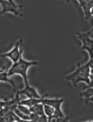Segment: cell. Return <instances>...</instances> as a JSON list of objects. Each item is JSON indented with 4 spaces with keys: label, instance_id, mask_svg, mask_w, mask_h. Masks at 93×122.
<instances>
[{
    "label": "cell",
    "instance_id": "1",
    "mask_svg": "<svg viewBox=\"0 0 93 122\" xmlns=\"http://www.w3.org/2000/svg\"><path fill=\"white\" fill-rule=\"evenodd\" d=\"M93 70V58L90 59L88 62L84 65L80 63L77 64V68L69 75L66 76L65 79L71 83L74 87H77V84L80 82L86 83L87 86L83 88L85 89L89 87H93V80H90V75Z\"/></svg>",
    "mask_w": 93,
    "mask_h": 122
},
{
    "label": "cell",
    "instance_id": "2",
    "mask_svg": "<svg viewBox=\"0 0 93 122\" xmlns=\"http://www.w3.org/2000/svg\"><path fill=\"white\" fill-rule=\"evenodd\" d=\"M22 51L20 55V58L17 62L14 63L12 67L8 71V77H11L13 74H17L21 75L23 78L25 84L28 83L27 71L30 67L32 66H35L38 64L36 61H26L22 58Z\"/></svg>",
    "mask_w": 93,
    "mask_h": 122
},
{
    "label": "cell",
    "instance_id": "3",
    "mask_svg": "<svg viewBox=\"0 0 93 122\" xmlns=\"http://www.w3.org/2000/svg\"><path fill=\"white\" fill-rule=\"evenodd\" d=\"M93 33V29L85 33H81L77 32V38L82 42V50L87 51L88 52L90 59L93 58V40L90 38V36Z\"/></svg>",
    "mask_w": 93,
    "mask_h": 122
},
{
    "label": "cell",
    "instance_id": "4",
    "mask_svg": "<svg viewBox=\"0 0 93 122\" xmlns=\"http://www.w3.org/2000/svg\"><path fill=\"white\" fill-rule=\"evenodd\" d=\"M0 5L2 7L0 15L5 12H11L16 16L22 17L23 15L19 11L22 8V5H17L12 0H0Z\"/></svg>",
    "mask_w": 93,
    "mask_h": 122
},
{
    "label": "cell",
    "instance_id": "5",
    "mask_svg": "<svg viewBox=\"0 0 93 122\" xmlns=\"http://www.w3.org/2000/svg\"><path fill=\"white\" fill-rule=\"evenodd\" d=\"M23 42V40L22 38H20L18 41L16 42L15 43V46L13 49L10 51V52L7 53L2 54L0 56V57L2 58H10L13 63L17 62L20 58V55H21L22 51H23V50L22 48H20L22 43Z\"/></svg>",
    "mask_w": 93,
    "mask_h": 122
},
{
    "label": "cell",
    "instance_id": "6",
    "mask_svg": "<svg viewBox=\"0 0 93 122\" xmlns=\"http://www.w3.org/2000/svg\"><path fill=\"white\" fill-rule=\"evenodd\" d=\"M64 98L59 99V98L56 97L55 99H47L46 97H45L43 99L42 103L49 105L55 109V113H54V116L60 118H64L65 117V116H64V113H62L61 109V104L64 102Z\"/></svg>",
    "mask_w": 93,
    "mask_h": 122
},
{
    "label": "cell",
    "instance_id": "7",
    "mask_svg": "<svg viewBox=\"0 0 93 122\" xmlns=\"http://www.w3.org/2000/svg\"><path fill=\"white\" fill-rule=\"evenodd\" d=\"M77 1L83 10L85 20H89L92 17L93 7V1L92 0H78Z\"/></svg>",
    "mask_w": 93,
    "mask_h": 122
},
{
    "label": "cell",
    "instance_id": "8",
    "mask_svg": "<svg viewBox=\"0 0 93 122\" xmlns=\"http://www.w3.org/2000/svg\"><path fill=\"white\" fill-rule=\"evenodd\" d=\"M20 95H25L28 98H41V97L38 94V92L35 88L31 87L29 83L25 84V87L22 90L18 91Z\"/></svg>",
    "mask_w": 93,
    "mask_h": 122
},
{
    "label": "cell",
    "instance_id": "9",
    "mask_svg": "<svg viewBox=\"0 0 93 122\" xmlns=\"http://www.w3.org/2000/svg\"><path fill=\"white\" fill-rule=\"evenodd\" d=\"M20 94L17 92L16 95L14 97H13L11 100L8 101L6 99H3L5 101V104L3 107L6 108V109L9 110L10 111L13 112L15 109L17 108L18 103L20 101Z\"/></svg>",
    "mask_w": 93,
    "mask_h": 122
},
{
    "label": "cell",
    "instance_id": "10",
    "mask_svg": "<svg viewBox=\"0 0 93 122\" xmlns=\"http://www.w3.org/2000/svg\"><path fill=\"white\" fill-rule=\"evenodd\" d=\"M47 96H48V94H46L45 96L41 97V98H28L27 99L22 100V101L20 100L18 104L23 105V106H26L30 108L35 104H38V103H42L44 98L46 97Z\"/></svg>",
    "mask_w": 93,
    "mask_h": 122
},
{
    "label": "cell",
    "instance_id": "11",
    "mask_svg": "<svg viewBox=\"0 0 93 122\" xmlns=\"http://www.w3.org/2000/svg\"><path fill=\"white\" fill-rule=\"evenodd\" d=\"M79 95L84 98V103L88 106L90 102H93V87H89L83 89V92L79 93Z\"/></svg>",
    "mask_w": 93,
    "mask_h": 122
},
{
    "label": "cell",
    "instance_id": "12",
    "mask_svg": "<svg viewBox=\"0 0 93 122\" xmlns=\"http://www.w3.org/2000/svg\"><path fill=\"white\" fill-rule=\"evenodd\" d=\"M30 110L31 112L36 113L39 116L44 114V104L43 103H38V104L34 105L33 107H30Z\"/></svg>",
    "mask_w": 93,
    "mask_h": 122
},
{
    "label": "cell",
    "instance_id": "13",
    "mask_svg": "<svg viewBox=\"0 0 93 122\" xmlns=\"http://www.w3.org/2000/svg\"><path fill=\"white\" fill-rule=\"evenodd\" d=\"M0 81L8 83L12 86L13 89H14V91L16 89V86H15L14 81L12 80V79H9V78L8 77V73L7 72H5V71L0 72Z\"/></svg>",
    "mask_w": 93,
    "mask_h": 122
},
{
    "label": "cell",
    "instance_id": "14",
    "mask_svg": "<svg viewBox=\"0 0 93 122\" xmlns=\"http://www.w3.org/2000/svg\"><path fill=\"white\" fill-rule=\"evenodd\" d=\"M43 104L44 114L48 117L54 116V113H55V109L52 107L49 106V105L45 104Z\"/></svg>",
    "mask_w": 93,
    "mask_h": 122
},
{
    "label": "cell",
    "instance_id": "15",
    "mask_svg": "<svg viewBox=\"0 0 93 122\" xmlns=\"http://www.w3.org/2000/svg\"><path fill=\"white\" fill-rule=\"evenodd\" d=\"M69 118L68 117L64 118H60L58 117L52 116L50 117H48V122H69Z\"/></svg>",
    "mask_w": 93,
    "mask_h": 122
},
{
    "label": "cell",
    "instance_id": "16",
    "mask_svg": "<svg viewBox=\"0 0 93 122\" xmlns=\"http://www.w3.org/2000/svg\"><path fill=\"white\" fill-rule=\"evenodd\" d=\"M15 114H16L17 116L18 117H19L20 119L23 120L24 122H30V117L29 115H26L23 114V113H22L21 111H20L18 108H17L13 111Z\"/></svg>",
    "mask_w": 93,
    "mask_h": 122
},
{
    "label": "cell",
    "instance_id": "17",
    "mask_svg": "<svg viewBox=\"0 0 93 122\" xmlns=\"http://www.w3.org/2000/svg\"><path fill=\"white\" fill-rule=\"evenodd\" d=\"M17 108L22 113H23V114H25L29 115L30 113H31V111H30V108L26 106H23V105H21V104H18Z\"/></svg>",
    "mask_w": 93,
    "mask_h": 122
},
{
    "label": "cell",
    "instance_id": "18",
    "mask_svg": "<svg viewBox=\"0 0 93 122\" xmlns=\"http://www.w3.org/2000/svg\"><path fill=\"white\" fill-rule=\"evenodd\" d=\"M30 117V122H38V120H39L40 116L39 115L36 114V113H32L29 114Z\"/></svg>",
    "mask_w": 93,
    "mask_h": 122
},
{
    "label": "cell",
    "instance_id": "19",
    "mask_svg": "<svg viewBox=\"0 0 93 122\" xmlns=\"http://www.w3.org/2000/svg\"><path fill=\"white\" fill-rule=\"evenodd\" d=\"M48 122V117L45 114L40 116L38 122Z\"/></svg>",
    "mask_w": 93,
    "mask_h": 122
},
{
    "label": "cell",
    "instance_id": "20",
    "mask_svg": "<svg viewBox=\"0 0 93 122\" xmlns=\"http://www.w3.org/2000/svg\"><path fill=\"white\" fill-rule=\"evenodd\" d=\"M5 102L4 100H3V101H0V107H3L5 106Z\"/></svg>",
    "mask_w": 93,
    "mask_h": 122
},
{
    "label": "cell",
    "instance_id": "21",
    "mask_svg": "<svg viewBox=\"0 0 93 122\" xmlns=\"http://www.w3.org/2000/svg\"><path fill=\"white\" fill-rule=\"evenodd\" d=\"M3 71H4V69H0V72H3Z\"/></svg>",
    "mask_w": 93,
    "mask_h": 122
},
{
    "label": "cell",
    "instance_id": "22",
    "mask_svg": "<svg viewBox=\"0 0 93 122\" xmlns=\"http://www.w3.org/2000/svg\"><path fill=\"white\" fill-rule=\"evenodd\" d=\"M2 107H0V109H1V108Z\"/></svg>",
    "mask_w": 93,
    "mask_h": 122
}]
</instances>
